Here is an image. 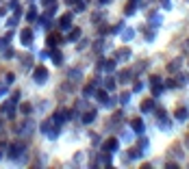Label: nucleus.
Masks as SVG:
<instances>
[{
    "instance_id": "30",
    "label": "nucleus",
    "mask_w": 189,
    "mask_h": 169,
    "mask_svg": "<svg viewBox=\"0 0 189 169\" xmlns=\"http://www.w3.org/2000/svg\"><path fill=\"white\" fill-rule=\"evenodd\" d=\"M22 111L24 113H31V104H22Z\"/></svg>"
},
{
    "instance_id": "15",
    "label": "nucleus",
    "mask_w": 189,
    "mask_h": 169,
    "mask_svg": "<svg viewBox=\"0 0 189 169\" xmlns=\"http://www.w3.org/2000/svg\"><path fill=\"white\" fill-rule=\"evenodd\" d=\"M131 78H133V74H131V72H120V76H117V80H120L122 84H124V83H128Z\"/></svg>"
},
{
    "instance_id": "18",
    "label": "nucleus",
    "mask_w": 189,
    "mask_h": 169,
    "mask_svg": "<svg viewBox=\"0 0 189 169\" xmlns=\"http://www.w3.org/2000/svg\"><path fill=\"white\" fill-rule=\"evenodd\" d=\"M133 35H135V31H133V28H124V37H122V39H124V41H131V39H133Z\"/></svg>"
},
{
    "instance_id": "21",
    "label": "nucleus",
    "mask_w": 189,
    "mask_h": 169,
    "mask_svg": "<svg viewBox=\"0 0 189 169\" xmlns=\"http://www.w3.org/2000/svg\"><path fill=\"white\" fill-rule=\"evenodd\" d=\"M26 20H28V22H35V20H37V11H35V9H31V11L26 13Z\"/></svg>"
},
{
    "instance_id": "13",
    "label": "nucleus",
    "mask_w": 189,
    "mask_h": 169,
    "mask_svg": "<svg viewBox=\"0 0 189 169\" xmlns=\"http://www.w3.org/2000/svg\"><path fill=\"white\" fill-rule=\"evenodd\" d=\"M94 119H96V111H94V109H92L89 113H85V115H83V124H92Z\"/></svg>"
},
{
    "instance_id": "24",
    "label": "nucleus",
    "mask_w": 189,
    "mask_h": 169,
    "mask_svg": "<svg viewBox=\"0 0 189 169\" xmlns=\"http://www.w3.org/2000/svg\"><path fill=\"white\" fill-rule=\"evenodd\" d=\"M46 41H48V46H54V43L59 41V37H57V35H48V39H46Z\"/></svg>"
},
{
    "instance_id": "3",
    "label": "nucleus",
    "mask_w": 189,
    "mask_h": 169,
    "mask_svg": "<svg viewBox=\"0 0 189 169\" xmlns=\"http://www.w3.org/2000/svg\"><path fill=\"white\" fill-rule=\"evenodd\" d=\"M31 130H33V122H24L22 126L17 128V134H22V137H28V134H31Z\"/></svg>"
},
{
    "instance_id": "16",
    "label": "nucleus",
    "mask_w": 189,
    "mask_h": 169,
    "mask_svg": "<svg viewBox=\"0 0 189 169\" xmlns=\"http://www.w3.org/2000/svg\"><path fill=\"white\" fill-rule=\"evenodd\" d=\"M126 156H128V161H137V158H142V150H131Z\"/></svg>"
},
{
    "instance_id": "11",
    "label": "nucleus",
    "mask_w": 189,
    "mask_h": 169,
    "mask_svg": "<svg viewBox=\"0 0 189 169\" xmlns=\"http://www.w3.org/2000/svg\"><path fill=\"white\" fill-rule=\"evenodd\" d=\"M104 147H107V152H115L117 150V139H109L104 143Z\"/></svg>"
},
{
    "instance_id": "14",
    "label": "nucleus",
    "mask_w": 189,
    "mask_h": 169,
    "mask_svg": "<svg viewBox=\"0 0 189 169\" xmlns=\"http://www.w3.org/2000/svg\"><path fill=\"white\" fill-rule=\"evenodd\" d=\"M65 117H67V113H63V111H61V113H57V115H54V119H52V124H57V126H61Z\"/></svg>"
},
{
    "instance_id": "26",
    "label": "nucleus",
    "mask_w": 189,
    "mask_h": 169,
    "mask_svg": "<svg viewBox=\"0 0 189 169\" xmlns=\"http://www.w3.org/2000/svg\"><path fill=\"white\" fill-rule=\"evenodd\" d=\"M128 100H131V95H128V93H124V95L120 98V102H122V104H128Z\"/></svg>"
},
{
    "instance_id": "23",
    "label": "nucleus",
    "mask_w": 189,
    "mask_h": 169,
    "mask_svg": "<svg viewBox=\"0 0 189 169\" xmlns=\"http://www.w3.org/2000/svg\"><path fill=\"white\" fill-rule=\"evenodd\" d=\"M152 106H154V102H152V100H146V102H143V111H146V113H148V111H152Z\"/></svg>"
},
{
    "instance_id": "31",
    "label": "nucleus",
    "mask_w": 189,
    "mask_h": 169,
    "mask_svg": "<svg viewBox=\"0 0 189 169\" xmlns=\"http://www.w3.org/2000/svg\"><path fill=\"white\" fill-rule=\"evenodd\" d=\"M44 4H46V7H52V4H54V0H44Z\"/></svg>"
},
{
    "instance_id": "27",
    "label": "nucleus",
    "mask_w": 189,
    "mask_h": 169,
    "mask_svg": "<svg viewBox=\"0 0 189 169\" xmlns=\"http://www.w3.org/2000/svg\"><path fill=\"white\" fill-rule=\"evenodd\" d=\"M115 87V80L113 78H107V89H113Z\"/></svg>"
},
{
    "instance_id": "9",
    "label": "nucleus",
    "mask_w": 189,
    "mask_h": 169,
    "mask_svg": "<svg viewBox=\"0 0 189 169\" xmlns=\"http://www.w3.org/2000/svg\"><path fill=\"white\" fill-rule=\"evenodd\" d=\"M78 37H81V28H72L67 35V41H78Z\"/></svg>"
},
{
    "instance_id": "1",
    "label": "nucleus",
    "mask_w": 189,
    "mask_h": 169,
    "mask_svg": "<svg viewBox=\"0 0 189 169\" xmlns=\"http://www.w3.org/2000/svg\"><path fill=\"white\" fill-rule=\"evenodd\" d=\"M24 147H26L24 143H13V145L9 147V158H11V161H17V156L24 154Z\"/></svg>"
},
{
    "instance_id": "17",
    "label": "nucleus",
    "mask_w": 189,
    "mask_h": 169,
    "mask_svg": "<svg viewBox=\"0 0 189 169\" xmlns=\"http://www.w3.org/2000/svg\"><path fill=\"white\" fill-rule=\"evenodd\" d=\"M85 98H92V95H96V84H89V87H85Z\"/></svg>"
},
{
    "instance_id": "25",
    "label": "nucleus",
    "mask_w": 189,
    "mask_h": 169,
    "mask_svg": "<svg viewBox=\"0 0 189 169\" xmlns=\"http://www.w3.org/2000/svg\"><path fill=\"white\" fill-rule=\"evenodd\" d=\"M70 76H72V80H81V72H78V70H72Z\"/></svg>"
},
{
    "instance_id": "32",
    "label": "nucleus",
    "mask_w": 189,
    "mask_h": 169,
    "mask_svg": "<svg viewBox=\"0 0 189 169\" xmlns=\"http://www.w3.org/2000/svg\"><path fill=\"white\" fill-rule=\"evenodd\" d=\"M161 2H163V7H165V9H170V0H161Z\"/></svg>"
},
{
    "instance_id": "36",
    "label": "nucleus",
    "mask_w": 189,
    "mask_h": 169,
    "mask_svg": "<svg viewBox=\"0 0 189 169\" xmlns=\"http://www.w3.org/2000/svg\"><path fill=\"white\" fill-rule=\"evenodd\" d=\"M0 158H2V152H0Z\"/></svg>"
},
{
    "instance_id": "7",
    "label": "nucleus",
    "mask_w": 189,
    "mask_h": 169,
    "mask_svg": "<svg viewBox=\"0 0 189 169\" xmlns=\"http://www.w3.org/2000/svg\"><path fill=\"white\" fill-rule=\"evenodd\" d=\"M128 59H131V50H128V48L120 50V52H117V56H115V61H128Z\"/></svg>"
},
{
    "instance_id": "35",
    "label": "nucleus",
    "mask_w": 189,
    "mask_h": 169,
    "mask_svg": "<svg viewBox=\"0 0 189 169\" xmlns=\"http://www.w3.org/2000/svg\"><path fill=\"white\" fill-rule=\"evenodd\" d=\"M65 2H67V4H76L78 0H65Z\"/></svg>"
},
{
    "instance_id": "8",
    "label": "nucleus",
    "mask_w": 189,
    "mask_h": 169,
    "mask_svg": "<svg viewBox=\"0 0 189 169\" xmlns=\"http://www.w3.org/2000/svg\"><path fill=\"white\" fill-rule=\"evenodd\" d=\"M50 59H52V63H54V65H61V63H63V56H61V52H59V50H52Z\"/></svg>"
},
{
    "instance_id": "20",
    "label": "nucleus",
    "mask_w": 189,
    "mask_h": 169,
    "mask_svg": "<svg viewBox=\"0 0 189 169\" xmlns=\"http://www.w3.org/2000/svg\"><path fill=\"white\" fill-rule=\"evenodd\" d=\"M96 98H98L100 102H109V95H107V91H96Z\"/></svg>"
},
{
    "instance_id": "5",
    "label": "nucleus",
    "mask_w": 189,
    "mask_h": 169,
    "mask_svg": "<svg viewBox=\"0 0 189 169\" xmlns=\"http://www.w3.org/2000/svg\"><path fill=\"white\" fill-rule=\"evenodd\" d=\"M31 41H33V31L31 28H24L22 31V43L24 46H31Z\"/></svg>"
},
{
    "instance_id": "33",
    "label": "nucleus",
    "mask_w": 189,
    "mask_h": 169,
    "mask_svg": "<svg viewBox=\"0 0 189 169\" xmlns=\"http://www.w3.org/2000/svg\"><path fill=\"white\" fill-rule=\"evenodd\" d=\"M131 2H133V4H137V7L142 4V0H131Z\"/></svg>"
},
{
    "instance_id": "19",
    "label": "nucleus",
    "mask_w": 189,
    "mask_h": 169,
    "mask_svg": "<svg viewBox=\"0 0 189 169\" xmlns=\"http://www.w3.org/2000/svg\"><path fill=\"white\" fill-rule=\"evenodd\" d=\"M174 117H176V119H187V109H178V111L174 113Z\"/></svg>"
},
{
    "instance_id": "29",
    "label": "nucleus",
    "mask_w": 189,
    "mask_h": 169,
    "mask_svg": "<svg viewBox=\"0 0 189 169\" xmlns=\"http://www.w3.org/2000/svg\"><path fill=\"white\" fill-rule=\"evenodd\" d=\"M142 89H143V83H137V84H135V89H133V91H137V93H139Z\"/></svg>"
},
{
    "instance_id": "10",
    "label": "nucleus",
    "mask_w": 189,
    "mask_h": 169,
    "mask_svg": "<svg viewBox=\"0 0 189 169\" xmlns=\"http://www.w3.org/2000/svg\"><path fill=\"white\" fill-rule=\"evenodd\" d=\"M100 70H107V74H111L115 70V61H107V63H100Z\"/></svg>"
},
{
    "instance_id": "2",
    "label": "nucleus",
    "mask_w": 189,
    "mask_h": 169,
    "mask_svg": "<svg viewBox=\"0 0 189 169\" xmlns=\"http://www.w3.org/2000/svg\"><path fill=\"white\" fill-rule=\"evenodd\" d=\"M33 78H35V83H46L48 80V72H46V67H37L35 72H33Z\"/></svg>"
},
{
    "instance_id": "22",
    "label": "nucleus",
    "mask_w": 189,
    "mask_h": 169,
    "mask_svg": "<svg viewBox=\"0 0 189 169\" xmlns=\"http://www.w3.org/2000/svg\"><path fill=\"white\" fill-rule=\"evenodd\" d=\"M150 24L152 26H159L161 24V15H150Z\"/></svg>"
},
{
    "instance_id": "4",
    "label": "nucleus",
    "mask_w": 189,
    "mask_h": 169,
    "mask_svg": "<svg viewBox=\"0 0 189 169\" xmlns=\"http://www.w3.org/2000/svg\"><path fill=\"white\" fill-rule=\"evenodd\" d=\"M72 20H74V17H72V13H65V15L61 17V22H59V26H61L63 31H67V28L72 26Z\"/></svg>"
},
{
    "instance_id": "6",
    "label": "nucleus",
    "mask_w": 189,
    "mask_h": 169,
    "mask_svg": "<svg viewBox=\"0 0 189 169\" xmlns=\"http://www.w3.org/2000/svg\"><path fill=\"white\" fill-rule=\"evenodd\" d=\"M2 113H4L7 117H13V115H15V109H13V102H4V106H2Z\"/></svg>"
},
{
    "instance_id": "34",
    "label": "nucleus",
    "mask_w": 189,
    "mask_h": 169,
    "mask_svg": "<svg viewBox=\"0 0 189 169\" xmlns=\"http://www.w3.org/2000/svg\"><path fill=\"white\" fill-rule=\"evenodd\" d=\"M98 2H100V4H109L111 0H98Z\"/></svg>"
},
{
    "instance_id": "12",
    "label": "nucleus",
    "mask_w": 189,
    "mask_h": 169,
    "mask_svg": "<svg viewBox=\"0 0 189 169\" xmlns=\"http://www.w3.org/2000/svg\"><path fill=\"white\" fill-rule=\"evenodd\" d=\"M131 126H133V132H139V134L143 132V122H142V119H133Z\"/></svg>"
},
{
    "instance_id": "28",
    "label": "nucleus",
    "mask_w": 189,
    "mask_h": 169,
    "mask_svg": "<svg viewBox=\"0 0 189 169\" xmlns=\"http://www.w3.org/2000/svg\"><path fill=\"white\" fill-rule=\"evenodd\" d=\"M7 91H9V89H7V84H0V98H2V95H7Z\"/></svg>"
}]
</instances>
